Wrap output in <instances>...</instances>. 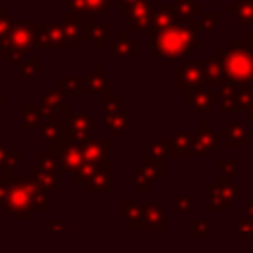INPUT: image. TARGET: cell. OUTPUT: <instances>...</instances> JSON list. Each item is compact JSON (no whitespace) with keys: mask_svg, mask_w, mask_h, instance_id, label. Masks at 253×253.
Wrapping results in <instances>:
<instances>
[{"mask_svg":"<svg viewBox=\"0 0 253 253\" xmlns=\"http://www.w3.org/2000/svg\"><path fill=\"white\" fill-rule=\"evenodd\" d=\"M38 121H40V113H36V107L28 105L26 109H22V128H32Z\"/></svg>","mask_w":253,"mask_h":253,"instance_id":"9c48e42d","label":"cell"},{"mask_svg":"<svg viewBox=\"0 0 253 253\" xmlns=\"http://www.w3.org/2000/svg\"><path fill=\"white\" fill-rule=\"evenodd\" d=\"M91 34H89V38L95 42V45H99L101 43V40H105V38H109V26L105 24H97V26H93V30H89Z\"/></svg>","mask_w":253,"mask_h":253,"instance_id":"30bf717a","label":"cell"},{"mask_svg":"<svg viewBox=\"0 0 253 253\" xmlns=\"http://www.w3.org/2000/svg\"><path fill=\"white\" fill-rule=\"evenodd\" d=\"M0 10H2V8H0Z\"/></svg>","mask_w":253,"mask_h":253,"instance_id":"ac0fdd59","label":"cell"},{"mask_svg":"<svg viewBox=\"0 0 253 253\" xmlns=\"http://www.w3.org/2000/svg\"><path fill=\"white\" fill-rule=\"evenodd\" d=\"M200 45L196 28L186 24H170L160 30L148 32V47L160 57H180Z\"/></svg>","mask_w":253,"mask_h":253,"instance_id":"6da1fadb","label":"cell"},{"mask_svg":"<svg viewBox=\"0 0 253 253\" xmlns=\"http://www.w3.org/2000/svg\"><path fill=\"white\" fill-rule=\"evenodd\" d=\"M130 24H132V28L134 30H146L148 26H150V8H148V4L142 0V2H138V4H134L130 10Z\"/></svg>","mask_w":253,"mask_h":253,"instance_id":"277c9868","label":"cell"},{"mask_svg":"<svg viewBox=\"0 0 253 253\" xmlns=\"http://www.w3.org/2000/svg\"><path fill=\"white\" fill-rule=\"evenodd\" d=\"M36 26L32 24H14L2 42L0 47H6V57L12 59L14 63H22L26 53L32 49L34 40H36Z\"/></svg>","mask_w":253,"mask_h":253,"instance_id":"3957f363","label":"cell"},{"mask_svg":"<svg viewBox=\"0 0 253 253\" xmlns=\"http://www.w3.org/2000/svg\"><path fill=\"white\" fill-rule=\"evenodd\" d=\"M180 75H182V79H180V81H184L186 85H196V83L204 77V69H202V67H198V65H196V61H192V63H188V65L180 71Z\"/></svg>","mask_w":253,"mask_h":253,"instance_id":"ba28073f","label":"cell"},{"mask_svg":"<svg viewBox=\"0 0 253 253\" xmlns=\"http://www.w3.org/2000/svg\"><path fill=\"white\" fill-rule=\"evenodd\" d=\"M40 30H43V32H38V42H40V45H43V47H47V49L55 47V43H57L59 38H61V30H59L57 26H40Z\"/></svg>","mask_w":253,"mask_h":253,"instance_id":"5b68a950","label":"cell"},{"mask_svg":"<svg viewBox=\"0 0 253 253\" xmlns=\"http://www.w3.org/2000/svg\"><path fill=\"white\" fill-rule=\"evenodd\" d=\"M251 119H253V111H251Z\"/></svg>","mask_w":253,"mask_h":253,"instance_id":"e0dca14e","label":"cell"},{"mask_svg":"<svg viewBox=\"0 0 253 253\" xmlns=\"http://www.w3.org/2000/svg\"><path fill=\"white\" fill-rule=\"evenodd\" d=\"M237 14H239V20H253V2L251 0H241L239 2V8H237Z\"/></svg>","mask_w":253,"mask_h":253,"instance_id":"8fae6325","label":"cell"},{"mask_svg":"<svg viewBox=\"0 0 253 253\" xmlns=\"http://www.w3.org/2000/svg\"><path fill=\"white\" fill-rule=\"evenodd\" d=\"M38 61H28V63H24V67H22V71L26 73V75H36L38 73V65H36Z\"/></svg>","mask_w":253,"mask_h":253,"instance_id":"4fadbf2b","label":"cell"},{"mask_svg":"<svg viewBox=\"0 0 253 253\" xmlns=\"http://www.w3.org/2000/svg\"><path fill=\"white\" fill-rule=\"evenodd\" d=\"M69 6L75 10H89V12H105L109 0H69Z\"/></svg>","mask_w":253,"mask_h":253,"instance_id":"52a82bcc","label":"cell"},{"mask_svg":"<svg viewBox=\"0 0 253 253\" xmlns=\"http://www.w3.org/2000/svg\"><path fill=\"white\" fill-rule=\"evenodd\" d=\"M174 20H176V14H174L172 8H160V10H156L154 16L150 18V26H152L154 30H160V28H166V26L174 24Z\"/></svg>","mask_w":253,"mask_h":253,"instance_id":"8992f818","label":"cell"},{"mask_svg":"<svg viewBox=\"0 0 253 253\" xmlns=\"http://www.w3.org/2000/svg\"><path fill=\"white\" fill-rule=\"evenodd\" d=\"M204 26H206L208 30H211L213 26H217V18L213 16V20H211V18H210V14H208V16H206V22H204Z\"/></svg>","mask_w":253,"mask_h":253,"instance_id":"5bb4252c","label":"cell"},{"mask_svg":"<svg viewBox=\"0 0 253 253\" xmlns=\"http://www.w3.org/2000/svg\"><path fill=\"white\" fill-rule=\"evenodd\" d=\"M8 32H10V16L0 14V45H2V42L6 40Z\"/></svg>","mask_w":253,"mask_h":253,"instance_id":"7c38bea8","label":"cell"},{"mask_svg":"<svg viewBox=\"0 0 253 253\" xmlns=\"http://www.w3.org/2000/svg\"><path fill=\"white\" fill-rule=\"evenodd\" d=\"M249 43H251V45H253V32H251V34H249Z\"/></svg>","mask_w":253,"mask_h":253,"instance_id":"2e32d148","label":"cell"},{"mask_svg":"<svg viewBox=\"0 0 253 253\" xmlns=\"http://www.w3.org/2000/svg\"><path fill=\"white\" fill-rule=\"evenodd\" d=\"M221 67L233 81H253V53L241 42L231 43L221 53Z\"/></svg>","mask_w":253,"mask_h":253,"instance_id":"7a4b0ae2","label":"cell"},{"mask_svg":"<svg viewBox=\"0 0 253 253\" xmlns=\"http://www.w3.org/2000/svg\"><path fill=\"white\" fill-rule=\"evenodd\" d=\"M138 2H142V0H123V10L128 12V6H134V4H138Z\"/></svg>","mask_w":253,"mask_h":253,"instance_id":"9a60e30c","label":"cell"}]
</instances>
